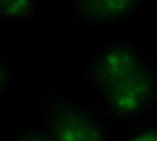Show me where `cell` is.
Here are the masks:
<instances>
[{
	"label": "cell",
	"instance_id": "cell-1",
	"mask_svg": "<svg viewBox=\"0 0 157 141\" xmlns=\"http://www.w3.org/2000/svg\"><path fill=\"white\" fill-rule=\"evenodd\" d=\"M81 77L97 105L123 129L155 117L157 63L133 37L117 34L91 49Z\"/></svg>",
	"mask_w": 157,
	"mask_h": 141
},
{
	"label": "cell",
	"instance_id": "cell-2",
	"mask_svg": "<svg viewBox=\"0 0 157 141\" xmlns=\"http://www.w3.org/2000/svg\"><path fill=\"white\" fill-rule=\"evenodd\" d=\"M40 127L51 141H119L123 127L99 105H89L59 91L38 99Z\"/></svg>",
	"mask_w": 157,
	"mask_h": 141
},
{
	"label": "cell",
	"instance_id": "cell-3",
	"mask_svg": "<svg viewBox=\"0 0 157 141\" xmlns=\"http://www.w3.org/2000/svg\"><path fill=\"white\" fill-rule=\"evenodd\" d=\"M147 6L149 2H137V0H115V2L85 0V2H67L65 12L73 22L97 32L105 28H117L137 18Z\"/></svg>",
	"mask_w": 157,
	"mask_h": 141
},
{
	"label": "cell",
	"instance_id": "cell-4",
	"mask_svg": "<svg viewBox=\"0 0 157 141\" xmlns=\"http://www.w3.org/2000/svg\"><path fill=\"white\" fill-rule=\"evenodd\" d=\"M38 14V6L30 0H20V2H2L0 4V16L8 22L20 24L34 18Z\"/></svg>",
	"mask_w": 157,
	"mask_h": 141
},
{
	"label": "cell",
	"instance_id": "cell-5",
	"mask_svg": "<svg viewBox=\"0 0 157 141\" xmlns=\"http://www.w3.org/2000/svg\"><path fill=\"white\" fill-rule=\"evenodd\" d=\"M119 141H157V121H141L125 127Z\"/></svg>",
	"mask_w": 157,
	"mask_h": 141
},
{
	"label": "cell",
	"instance_id": "cell-6",
	"mask_svg": "<svg viewBox=\"0 0 157 141\" xmlns=\"http://www.w3.org/2000/svg\"><path fill=\"white\" fill-rule=\"evenodd\" d=\"M10 141H51V137L40 125H18Z\"/></svg>",
	"mask_w": 157,
	"mask_h": 141
},
{
	"label": "cell",
	"instance_id": "cell-7",
	"mask_svg": "<svg viewBox=\"0 0 157 141\" xmlns=\"http://www.w3.org/2000/svg\"><path fill=\"white\" fill-rule=\"evenodd\" d=\"M14 81V67L6 57H0V93L8 95Z\"/></svg>",
	"mask_w": 157,
	"mask_h": 141
}]
</instances>
